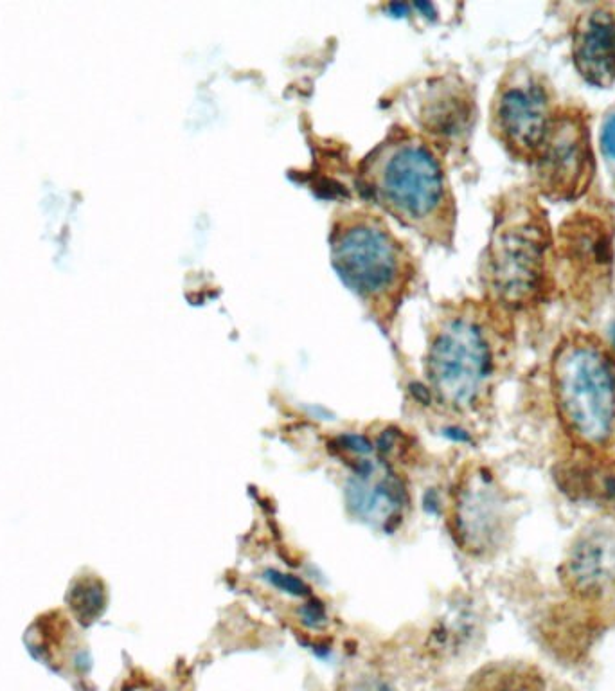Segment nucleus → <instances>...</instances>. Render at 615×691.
Listing matches in <instances>:
<instances>
[{"instance_id": "f257e3e1", "label": "nucleus", "mask_w": 615, "mask_h": 691, "mask_svg": "<svg viewBox=\"0 0 615 691\" xmlns=\"http://www.w3.org/2000/svg\"><path fill=\"white\" fill-rule=\"evenodd\" d=\"M367 189L378 204L416 231L445 240L452 231L454 204L445 171L427 144L398 135L366 162Z\"/></svg>"}, {"instance_id": "f03ea898", "label": "nucleus", "mask_w": 615, "mask_h": 691, "mask_svg": "<svg viewBox=\"0 0 615 691\" xmlns=\"http://www.w3.org/2000/svg\"><path fill=\"white\" fill-rule=\"evenodd\" d=\"M553 240L544 209L520 195L504 207L486 258L491 297L506 308H526L544 296L551 276Z\"/></svg>"}, {"instance_id": "7ed1b4c3", "label": "nucleus", "mask_w": 615, "mask_h": 691, "mask_svg": "<svg viewBox=\"0 0 615 691\" xmlns=\"http://www.w3.org/2000/svg\"><path fill=\"white\" fill-rule=\"evenodd\" d=\"M331 252L340 278L366 303L382 310L400 303L412 278L409 254L378 218L357 213L340 220Z\"/></svg>"}, {"instance_id": "20e7f679", "label": "nucleus", "mask_w": 615, "mask_h": 691, "mask_svg": "<svg viewBox=\"0 0 615 691\" xmlns=\"http://www.w3.org/2000/svg\"><path fill=\"white\" fill-rule=\"evenodd\" d=\"M554 393L563 422L585 445H603L615 429V366L585 337L565 342L553 368Z\"/></svg>"}, {"instance_id": "39448f33", "label": "nucleus", "mask_w": 615, "mask_h": 691, "mask_svg": "<svg viewBox=\"0 0 615 691\" xmlns=\"http://www.w3.org/2000/svg\"><path fill=\"white\" fill-rule=\"evenodd\" d=\"M427 371L443 404L466 409L479 400L493 373V350L479 315L459 312L439 326L428 351Z\"/></svg>"}, {"instance_id": "423d86ee", "label": "nucleus", "mask_w": 615, "mask_h": 691, "mask_svg": "<svg viewBox=\"0 0 615 691\" xmlns=\"http://www.w3.org/2000/svg\"><path fill=\"white\" fill-rule=\"evenodd\" d=\"M556 112L553 90L544 76L518 65L500 81L491 107V126L509 152L533 161Z\"/></svg>"}, {"instance_id": "0eeeda50", "label": "nucleus", "mask_w": 615, "mask_h": 691, "mask_svg": "<svg viewBox=\"0 0 615 691\" xmlns=\"http://www.w3.org/2000/svg\"><path fill=\"white\" fill-rule=\"evenodd\" d=\"M558 263L572 296L594 303L610 285L614 265V227L601 207H585L563 222Z\"/></svg>"}, {"instance_id": "6e6552de", "label": "nucleus", "mask_w": 615, "mask_h": 691, "mask_svg": "<svg viewBox=\"0 0 615 691\" xmlns=\"http://www.w3.org/2000/svg\"><path fill=\"white\" fill-rule=\"evenodd\" d=\"M533 162L538 188L544 195L560 200L581 197L594 177V153L585 114L574 107L558 108Z\"/></svg>"}, {"instance_id": "1a4fd4ad", "label": "nucleus", "mask_w": 615, "mask_h": 691, "mask_svg": "<svg viewBox=\"0 0 615 691\" xmlns=\"http://www.w3.org/2000/svg\"><path fill=\"white\" fill-rule=\"evenodd\" d=\"M572 60L585 80L608 87L615 83V8L594 6L576 22Z\"/></svg>"}, {"instance_id": "9d476101", "label": "nucleus", "mask_w": 615, "mask_h": 691, "mask_svg": "<svg viewBox=\"0 0 615 691\" xmlns=\"http://www.w3.org/2000/svg\"><path fill=\"white\" fill-rule=\"evenodd\" d=\"M567 582L581 596H598L615 582V539L598 533L581 540L567 562Z\"/></svg>"}, {"instance_id": "9b49d317", "label": "nucleus", "mask_w": 615, "mask_h": 691, "mask_svg": "<svg viewBox=\"0 0 615 691\" xmlns=\"http://www.w3.org/2000/svg\"><path fill=\"white\" fill-rule=\"evenodd\" d=\"M457 535L463 540L464 548L486 549L491 539L497 535L499 513L488 485H473L464 488L461 499L457 501L455 512Z\"/></svg>"}, {"instance_id": "f8f14e48", "label": "nucleus", "mask_w": 615, "mask_h": 691, "mask_svg": "<svg viewBox=\"0 0 615 691\" xmlns=\"http://www.w3.org/2000/svg\"><path fill=\"white\" fill-rule=\"evenodd\" d=\"M544 675L527 663H491L470 677L464 691H545Z\"/></svg>"}, {"instance_id": "ddd939ff", "label": "nucleus", "mask_w": 615, "mask_h": 691, "mask_svg": "<svg viewBox=\"0 0 615 691\" xmlns=\"http://www.w3.org/2000/svg\"><path fill=\"white\" fill-rule=\"evenodd\" d=\"M267 580L276 589L290 594V596H308L310 594V587L304 584L303 580L297 578V576L286 575V573H279V571L270 569V571H267Z\"/></svg>"}, {"instance_id": "4468645a", "label": "nucleus", "mask_w": 615, "mask_h": 691, "mask_svg": "<svg viewBox=\"0 0 615 691\" xmlns=\"http://www.w3.org/2000/svg\"><path fill=\"white\" fill-rule=\"evenodd\" d=\"M601 144L605 148V152L615 159V114L607 119V123L603 126L601 132Z\"/></svg>"}, {"instance_id": "2eb2a0df", "label": "nucleus", "mask_w": 615, "mask_h": 691, "mask_svg": "<svg viewBox=\"0 0 615 691\" xmlns=\"http://www.w3.org/2000/svg\"><path fill=\"white\" fill-rule=\"evenodd\" d=\"M612 335H614V346H615V326H614V332H612Z\"/></svg>"}]
</instances>
